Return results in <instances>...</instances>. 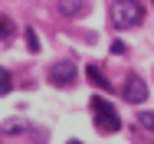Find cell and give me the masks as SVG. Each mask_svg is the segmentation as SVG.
I'll list each match as a JSON object with an SVG mask.
<instances>
[{
  "label": "cell",
  "mask_w": 154,
  "mask_h": 144,
  "mask_svg": "<svg viewBox=\"0 0 154 144\" xmlns=\"http://www.w3.org/2000/svg\"><path fill=\"white\" fill-rule=\"evenodd\" d=\"M112 23L118 29H134L144 23V7L138 0H115L112 7Z\"/></svg>",
  "instance_id": "1"
},
{
  "label": "cell",
  "mask_w": 154,
  "mask_h": 144,
  "mask_svg": "<svg viewBox=\"0 0 154 144\" xmlns=\"http://www.w3.org/2000/svg\"><path fill=\"white\" fill-rule=\"evenodd\" d=\"M92 112H95V128H98V131L115 134V131L122 128V118H118V112L112 108V102H105V98H92Z\"/></svg>",
  "instance_id": "2"
},
{
  "label": "cell",
  "mask_w": 154,
  "mask_h": 144,
  "mask_svg": "<svg viewBox=\"0 0 154 144\" xmlns=\"http://www.w3.org/2000/svg\"><path fill=\"white\" fill-rule=\"evenodd\" d=\"M49 82L53 85H59V88H69V85H75V79H79V69H75V62H69V59H59V62H53L49 66Z\"/></svg>",
  "instance_id": "3"
},
{
  "label": "cell",
  "mask_w": 154,
  "mask_h": 144,
  "mask_svg": "<svg viewBox=\"0 0 154 144\" xmlns=\"http://www.w3.org/2000/svg\"><path fill=\"white\" fill-rule=\"evenodd\" d=\"M122 95H125V102H128V105H141V102L148 98V82H144L141 75H128V79H125Z\"/></svg>",
  "instance_id": "4"
},
{
  "label": "cell",
  "mask_w": 154,
  "mask_h": 144,
  "mask_svg": "<svg viewBox=\"0 0 154 144\" xmlns=\"http://www.w3.org/2000/svg\"><path fill=\"white\" fill-rule=\"evenodd\" d=\"M59 10H62V17H85L89 13V0H62Z\"/></svg>",
  "instance_id": "5"
},
{
  "label": "cell",
  "mask_w": 154,
  "mask_h": 144,
  "mask_svg": "<svg viewBox=\"0 0 154 144\" xmlns=\"http://www.w3.org/2000/svg\"><path fill=\"white\" fill-rule=\"evenodd\" d=\"M10 88H13V75L7 69H0V95H10Z\"/></svg>",
  "instance_id": "6"
},
{
  "label": "cell",
  "mask_w": 154,
  "mask_h": 144,
  "mask_svg": "<svg viewBox=\"0 0 154 144\" xmlns=\"http://www.w3.org/2000/svg\"><path fill=\"white\" fill-rule=\"evenodd\" d=\"M26 49H30V53H39V36H36L33 26H26Z\"/></svg>",
  "instance_id": "7"
},
{
  "label": "cell",
  "mask_w": 154,
  "mask_h": 144,
  "mask_svg": "<svg viewBox=\"0 0 154 144\" xmlns=\"http://www.w3.org/2000/svg\"><path fill=\"white\" fill-rule=\"evenodd\" d=\"M138 124H141L144 131L154 134V112H141V115H138Z\"/></svg>",
  "instance_id": "8"
},
{
  "label": "cell",
  "mask_w": 154,
  "mask_h": 144,
  "mask_svg": "<svg viewBox=\"0 0 154 144\" xmlns=\"http://www.w3.org/2000/svg\"><path fill=\"white\" fill-rule=\"evenodd\" d=\"M0 36H3V39H13V23H10V17H0Z\"/></svg>",
  "instance_id": "9"
},
{
  "label": "cell",
  "mask_w": 154,
  "mask_h": 144,
  "mask_svg": "<svg viewBox=\"0 0 154 144\" xmlns=\"http://www.w3.org/2000/svg\"><path fill=\"white\" fill-rule=\"evenodd\" d=\"M89 79H92L95 85H102V88H108V82H105V75L98 72V66H89Z\"/></svg>",
  "instance_id": "10"
},
{
  "label": "cell",
  "mask_w": 154,
  "mask_h": 144,
  "mask_svg": "<svg viewBox=\"0 0 154 144\" xmlns=\"http://www.w3.org/2000/svg\"><path fill=\"white\" fill-rule=\"evenodd\" d=\"M125 49H128V46H125V43H122V39H115V43H112V53H115V56H122V53H125Z\"/></svg>",
  "instance_id": "11"
},
{
  "label": "cell",
  "mask_w": 154,
  "mask_h": 144,
  "mask_svg": "<svg viewBox=\"0 0 154 144\" xmlns=\"http://www.w3.org/2000/svg\"><path fill=\"white\" fill-rule=\"evenodd\" d=\"M151 3H154V0H151Z\"/></svg>",
  "instance_id": "12"
}]
</instances>
